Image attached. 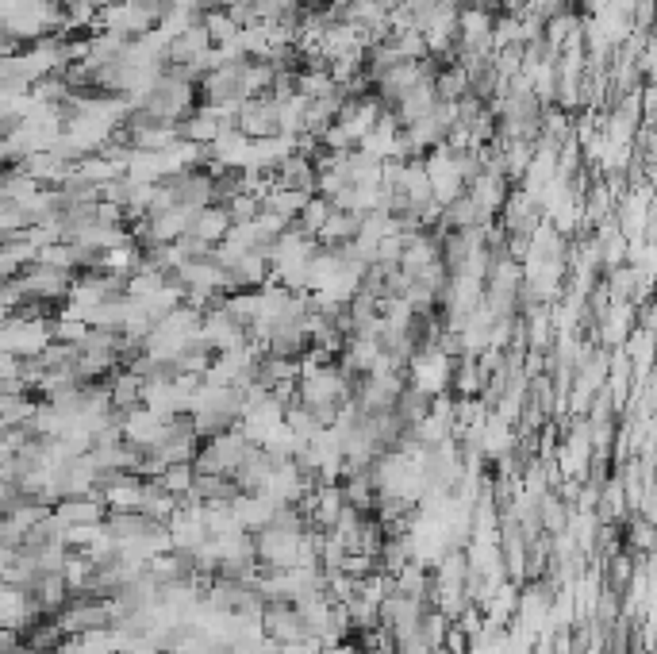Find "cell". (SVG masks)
<instances>
[{
	"instance_id": "obj_21",
	"label": "cell",
	"mask_w": 657,
	"mask_h": 654,
	"mask_svg": "<svg viewBox=\"0 0 657 654\" xmlns=\"http://www.w3.org/2000/svg\"><path fill=\"white\" fill-rule=\"evenodd\" d=\"M131 4H139L143 12H150L158 24H162V16H166V12L173 8V0H131Z\"/></svg>"
},
{
	"instance_id": "obj_19",
	"label": "cell",
	"mask_w": 657,
	"mask_h": 654,
	"mask_svg": "<svg viewBox=\"0 0 657 654\" xmlns=\"http://www.w3.org/2000/svg\"><path fill=\"white\" fill-rule=\"evenodd\" d=\"M331 212H335V204L327 201V197H312V204L300 212L296 227H300V231H308V235H319V231H323V224L331 220Z\"/></svg>"
},
{
	"instance_id": "obj_5",
	"label": "cell",
	"mask_w": 657,
	"mask_h": 654,
	"mask_svg": "<svg viewBox=\"0 0 657 654\" xmlns=\"http://www.w3.org/2000/svg\"><path fill=\"white\" fill-rule=\"evenodd\" d=\"M427 174H431V189L442 204L458 201L465 193V181L458 174V162H454V151L450 147H438V151L427 154Z\"/></svg>"
},
{
	"instance_id": "obj_8",
	"label": "cell",
	"mask_w": 657,
	"mask_h": 654,
	"mask_svg": "<svg viewBox=\"0 0 657 654\" xmlns=\"http://www.w3.org/2000/svg\"><path fill=\"white\" fill-rule=\"evenodd\" d=\"M54 512H58L62 524H70V528H85V524H104L112 508L100 501V497H66V501L54 504Z\"/></svg>"
},
{
	"instance_id": "obj_17",
	"label": "cell",
	"mask_w": 657,
	"mask_h": 654,
	"mask_svg": "<svg viewBox=\"0 0 657 654\" xmlns=\"http://www.w3.org/2000/svg\"><path fill=\"white\" fill-rule=\"evenodd\" d=\"M316 193H300V189H273L266 197V208L273 212H281V216H289V220H300V212L312 204Z\"/></svg>"
},
{
	"instance_id": "obj_13",
	"label": "cell",
	"mask_w": 657,
	"mask_h": 654,
	"mask_svg": "<svg viewBox=\"0 0 657 654\" xmlns=\"http://www.w3.org/2000/svg\"><path fill=\"white\" fill-rule=\"evenodd\" d=\"M39 408H43V401H35L31 393L27 397H0V420H4V428H35Z\"/></svg>"
},
{
	"instance_id": "obj_10",
	"label": "cell",
	"mask_w": 657,
	"mask_h": 654,
	"mask_svg": "<svg viewBox=\"0 0 657 654\" xmlns=\"http://www.w3.org/2000/svg\"><path fill=\"white\" fill-rule=\"evenodd\" d=\"M362 235V212H342V208H335L331 212V220L323 224V231H319V247H346V243H354Z\"/></svg>"
},
{
	"instance_id": "obj_4",
	"label": "cell",
	"mask_w": 657,
	"mask_h": 654,
	"mask_svg": "<svg viewBox=\"0 0 657 654\" xmlns=\"http://www.w3.org/2000/svg\"><path fill=\"white\" fill-rule=\"evenodd\" d=\"M239 131H246L250 139H273L281 135V104L273 97H254L239 108Z\"/></svg>"
},
{
	"instance_id": "obj_15",
	"label": "cell",
	"mask_w": 657,
	"mask_h": 654,
	"mask_svg": "<svg viewBox=\"0 0 657 654\" xmlns=\"http://www.w3.org/2000/svg\"><path fill=\"white\" fill-rule=\"evenodd\" d=\"M162 489L173 493V497H181V501H189L193 497V485H196V466L193 462H173L162 470Z\"/></svg>"
},
{
	"instance_id": "obj_12",
	"label": "cell",
	"mask_w": 657,
	"mask_h": 654,
	"mask_svg": "<svg viewBox=\"0 0 657 654\" xmlns=\"http://www.w3.org/2000/svg\"><path fill=\"white\" fill-rule=\"evenodd\" d=\"M131 312H135V297H104V301L93 308V316H89V324L93 327H104V331H123L127 320H131Z\"/></svg>"
},
{
	"instance_id": "obj_14",
	"label": "cell",
	"mask_w": 657,
	"mask_h": 654,
	"mask_svg": "<svg viewBox=\"0 0 657 654\" xmlns=\"http://www.w3.org/2000/svg\"><path fill=\"white\" fill-rule=\"evenodd\" d=\"M435 89H438V101H450V104L465 101L469 97V74H465L458 62L454 66H442L435 77Z\"/></svg>"
},
{
	"instance_id": "obj_1",
	"label": "cell",
	"mask_w": 657,
	"mask_h": 654,
	"mask_svg": "<svg viewBox=\"0 0 657 654\" xmlns=\"http://www.w3.org/2000/svg\"><path fill=\"white\" fill-rule=\"evenodd\" d=\"M438 77V62L435 58H427V62H400V66H392L389 74H381L373 81V89H377V97L385 108H396V104L404 101L408 93H415L423 81H435Z\"/></svg>"
},
{
	"instance_id": "obj_18",
	"label": "cell",
	"mask_w": 657,
	"mask_h": 654,
	"mask_svg": "<svg viewBox=\"0 0 657 654\" xmlns=\"http://www.w3.org/2000/svg\"><path fill=\"white\" fill-rule=\"evenodd\" d=\"M204 27H208V35H212V43H216V47H231V43H235V35L243 31V27L231 20V12H227V8L204 12Z\"/></svg>"
},
{
	"instance_id": "obj_7",
	"label": "cell",
	"mask_w": 657,
	"mask_h": 654,
	"mask_svg": "<svg viewBox=\"0 0 657 654\" xmlns=\"http://www.w3.org/2000/svg\"><path fill=\"white\" fill-rule=\"evenodd\" d=\"M231 227H235L231 208H227V204H212V208H200V212H196L193 227H189L185 235H196V239H204V243L219 247V243L231 235Z\"/></svg>"
},
{
	"instance_id": "obj_3",
	"label": "cell",
	"mask_w": 657,
	"mask_h": 654,
	"mask_svg": "<svg viewBox=\"0 0 657 654\" xmlns=\"http://www.w3.org/2000/svg\"><path fill=\"white\" fill-rule=\"evenodd\" d=\"M262 624H266V635L269 639H277L281 647L285 643H304V639H316L312 628H308V620H304V612L296 608V604H266V612H262Z\"/></svg>"
},
{
	"instance_id": "obj_9",
	"label": "cell",
	"mask_w": 657,
	"mask_h": 654,
	"mask_svg": "<svg viewBox=\"0 0 657 654\" xmlns=\"http://www.w3.org/2000/svg\"><path fill=\"white\" fill-rule=\"evenodd\" d=\"M438 108V89H435V81H423L415 93H408L404 101L396 104L392 112H396V120H400V127H412L419 124V120H427L431 112Z\"/></svg>"
},
{
	"instance_id": "obj_16",
	"label": "cell",
	"mask_w": 657,
	"mask_h": 654,
	"mask_svg": "<svg viewBox=\"0 0 657 654\" xmlns=\"http://www.w3.org/2000/svg\"><path fill=\"white\" fill-rule=\"evenodd\" d=\"M39 189H43V185H39L35 177H27L20 166H8L4 185H0V201H31Z\"/></svg>"
},
{
	"instance_id": "obj_2",
	"label": "cell",
	"mask_w": 657,
	"mask_h": 654,
	"mask_svg": "<svg viewBox=\"0 0 657 654\" xmlns=\"http://www.w3.org/2000/svg\"><path fill=\"white\" fill-rule=\"evenodd\" d=\"M546 220V208L538 201L535 193H527L523 185L519 189H511L508 204H504V212H500V227L508 231V235H523V239H531L538 227Z\"/></svg>"
},
{
	"instance_id": "obj_11",
	"label": "cell",
	"mask_w": 657,
	"mask_h": 654,
	"mask_svg": "<svg viewBox=\"0 0 657 654\" xmlns=\"http://www.w3.org/2000/svg\"><path fill=\"white\" fill-rule=\"evenodd\" d=\"M216 43H212V35H208V27H204V20L200 24H193L181 39H173L170 43V62L173 66H193L196 58L204 51H212Z\"/></svg>"
},
{
	"instance_id": "obj_20",
	"label": "cell",
	"mask_w": 657,
	"mask_h": 654,
	"mask_svg": "<svg viewBox=\"0 0 657 654\" xmlns=\"http://www.w3.org/2000/svg\"><path fill=\"white\" fill-rule=\"evenodd\" d=\"M304 12V0H266V24H300Z\"/></svg>"
},
{
	"instance_id": "obj_6",
	"label": "cell",
	"mask_w": 657,
	"mask_h": 654,
	"mask_svg": "<svg viewBox=\"0 0 657 654\" xmlns=\"http://www.w3.org/2000/svg\"><path fill=\"white\" fill-rule=\"evenodd\" d=\"M473 201L481 204V212H485L488 220L492 216H500L504 212V204H508V197H511V181L500 170H485V174L477 177L469 189H465Z\"/></svg>"
}]
</instances>
